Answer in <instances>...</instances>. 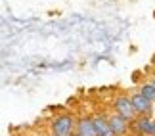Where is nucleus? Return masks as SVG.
<instances>
[{
	"label": "nucleus",
	"mask_w": 155,
	"mask_h": 136,
	"mask_svg": "<svg viewBox=\"0 0 155 136\" xmlns=\"http://www.w3.org/2000/svg\"><path fill=\"white\" fill-rule=\"evenodd\" d=\"M151 127H153V119L150 115H138L132 121V132L140 136H151Z\"/></svg>",
	"instance_id": "7ed1b4c3"
},
{
	"label": "nucleus",
	"mask_w": 155,
	"mask_h": 136,
	"mask_svg": "<svg viewBox=\"0 0 155 136\" xmlns=\"http://www.w3.org/2000/svg\"><path fill=\"white\" fill-rule=\"evenodd\" d=\"M50 132L52 136H71L73 132H77V121L73 115H58L56 119L50 123Z\"/></svg>",
	"instance_id": "f257e3e1"
},
{
	"label": "nucleus",
	"mask_w": 155,
	"mask_h": 136,
	"mask_svg": "<svg viewBox=\"0 0 155 136\" xmlns=\"http://www.w3.org/2000/svg\"><path fill=\"white\" fill-rule=\"evenodd\" d=\"M144 98H147L150 102H155V86H153V82H144V85L140 86V90H138Z\"/></svg>",
	"instance_id": "6e6552de"
},
{
	"label": "nucleus",
	"mask_w": 155,
	"mask_h": 136,
	"mask_svg": "<svg viewBox=\"0 0 155 136\" xmlns=\"http://www.w3.org/2000/svg\"><path fill=\"white\" fill-rule=\"evenodd\" d=\"M77 134L81 136H98L96 125H94L92 117H82V119L77 121Z\"/></svg>",
	"instance_id": "423d86ee"
},
{
	"label": "nucleus",
	"mask_w": 155,
	"mask_h": 136,
	"mask_svg": "<svg viewBox=\"0 0 155 136\" xmlns=\"http://www.w3.org/2000/svg\"><path fill=\"white\" fill-rule=\"evenodd\" d=\"M151 82H153V86H155V77H153V81H151Z\"/></svg>",
	"instance_id": "9b49d317"
},
{
	"label": "nucleus",
	"mask_w": 155,
	"mask_h": 136,
	"mask_svg": "<svg viewBox=\"0 0 155 136\" xmlns=\"http://www.w3.org/2000/svg\"><path fill=\"white\" fill-rule=\"evenodd\" d=\"M94 125H96V131H98V136H115L113 128L109 125V119L105 115H98L94 117Z\"/></svg>",
	"instance_id": "0eeeda50"
},
{
	"label": "nucleus",
	"mask_w": 155,
	"mask_h": 136,
	"mask_svg": "<svg viewBox=\"0 0 155 136\" xmlns=\"http://www.w3.org/2000/svg\"><path fill=\"white\" fill-rule=\"evenodd\" d=\"M113 109H115V113H119L121 117H124V119H128V121H134L136 117H138L130 96H117L113 100Z\"/></svg>",
	"instance_id": "f03ea898"
},
{
	"label": "nucleus",
	"mask_w": 155,
	"mask_h": 136,
	"mask_svg": "<svg viewBox=\"0 0 155 136\" xmlns=\"http://www.w3.org/2000/svg\"><path fill=\"white\" fill-rule=\"evenodd\" d=\"M71 136H81V134H77V132H73V134H71Z\"/></svg>",
	"instance_id": "9d476101"
},
{
	"label": "nucleus",
	"mask_w": 155,
	"mask_h": 136,
	"mask_svg": "<svg viewBox=\"0 0 155 136\" xmlns=\"http://www.w3.org/2000/svg\"><path fill=\"white\" fill-rule=\"evenodd\" d=\"M151 136H155V119H153V127H151Z\"/></svg>",
	"instance_id": "1a4fd4ad"
},
{
	"label": "nucleus",
	"mask_w": 155,
	"mask_h": 136,
	"mask_svg": "<svg viewBox=\"0 0 155 136\" xmlns=\"http://www.w3.org/2000/svg\"><path fill=\"white\" fill-rule=\"evenodd\" d=\"M130 100H132V105H134V109H136V113L138 115H150L151 113V104L147 98H144L140 92H136L130 96Z\"/></svg>",
	"instance_id": "39448f33"
},
{
	"label": "nucleus",
	"mask_w": 155,
	"mask_h": 136,
	"mask_svg": "<svg viewBox=\"0 0 155 136\" xmlns=\"http://www.w3.org/2000/svg\"><path fill=\"white\" fill-rule=\"evenodd\" d=\"M109 119V125H111V128H113V132H115V136H124L128 132V125H130V121L128 119H124V117H121L119 113H113V115H109L107 117Z\"/></svg>",
	"instance_id": "20e7f679"
}]
</instances>
